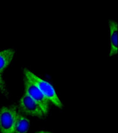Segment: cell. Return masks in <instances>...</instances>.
Returning a JSON list of instances; mask_svg holds the SVG:
<instances>
[{
    "label": "cell",
    "mask_w": 118,
    "mask_h": 133,
    "mask_svg": "<svg viewBox=\"0 0 118 133\" xmlns=\"http://www.w3.org/2000/svg\"><path fill=\"white\" fill-rule=\"evenodd\" d=\"M18 112L13 106L3 107L0 109V132L14 133Z\"/></svg>",
    "instance_id": "7a4b0ae2"
},
{
    "label": "cell",
    "mask_w": 118,
    "mask_h": 133,
    "mask_svg": "<svg viewBox=\"0 0 118 133\" xmlns=\"http://www.w3.org/2000/svg\"><path fill=\"white\" fill-rule=\"evenodd\" d=\"M24 74L25 78L33 83L40 90L48 102H51L59 108H63V105L58 98L54 88L49 82L41 79L26 68L24 70Z\"/></svg>",
    "instance_id": "6da1fadb"
},
{
    "label": "cell",
    "mask_w": 118,
    "mask_h": 133,
    "mask_svg": "<svg viewBox=\"0 0 118 133\" xmlns=\"http://www.w3.org/2000/svg\"><path fill=\"white\" fill-rule=\"evenodd\" d=\"M25 93L36 101L40 107L44 114L46 115L48 112V101L44 96L39 88L30 80L25 77Z\"/></svg>",
    "instance_id": "3957f363"
},
{
    "label": "cell",
    "mask_w": 118,
    "mask_h": 133,
    "mask_svg": "<svg viewBox=\"0 0 118 133\" xmlns=\"http://www.w3.org/2000/svg\"><path fill=\"white\" fill-rule=\"evenodd\" d=\"M108 25L110 39L109 56H113L117 54V23L116 21L110 20L108 21Z\"/></svg>",
    "instance_id": "5b68a950"
},
{
    "label": "cell",
    "mask_w": 118,
    "mask_h": 133,
    "mask_svg": "<svg viewBox=\"0 0 118 133\" xmlns=\"http://www.w3.org/2000/svg\"><path fill=\"white\" fill-rule=\"evenodd\" d=\"M30 121L25 116L18 113L14 133H26L29 130Z\"/></svg>",
    "instance_id": "52a82bcc"
},
{
    "label": "cell",
    "mask_w": 118,
    "mask_h": 133,
    "mask_svg": "<svg viewBox=\"0 0 118 133\" xmlns=\"http://www.w3.org/2000/svg\"><path fill=\"white\" fill-rule=\"evenodd\" d=\"M19 107L22 112L34 117L41 118L45 115L40 105L25 93L20 100Z\"/></svg>",
    "instance_id": "277c9868"
},
{
    "label": "cell",
    "mask_w": 118,
    "mask_h": 133,
    "mask_svg": "<svg viewBox=\"0 0 118 133\" xmlns=\"http://www.w3.org/2000/svg\"><path fill=\"white\" fill-rule=\"evenodd\" d=\"M0 92H1L5 97H9V94L7 90L5 83L1 75V74H0Z\"/></svg>",
    "instance_id": "ba28073f"
},
{
    "label": "cell",
    "mask_w": 118,
    "mask_h": 133,
    "mask_svg": "<svg viewBox=\"0 0 118 133\" xmlns=\"http://www.w3.org/2000/svg\"><path fill=\"white\" fill-rule=\"evenodd\" d=\"M15 53L13 49H8L0 51V74L12 62Z\"/></svg>",
    "instance_id": "8992f818"
},
{
    "label": "cell",
    "mask_w": 118,
    "mask_h": 133,
    "mask_svg": "<svg viewBox=\"0 0 118 133\" xmlns=\"http://www.w3.org/2000/svg\"><path fill=\"white\" fill-rule=\"evenodd\" d=\"M36 133H51L48 131H38Z\"/></svg>",
    "instance_id": "9c48e42d"
}]
</instances>
